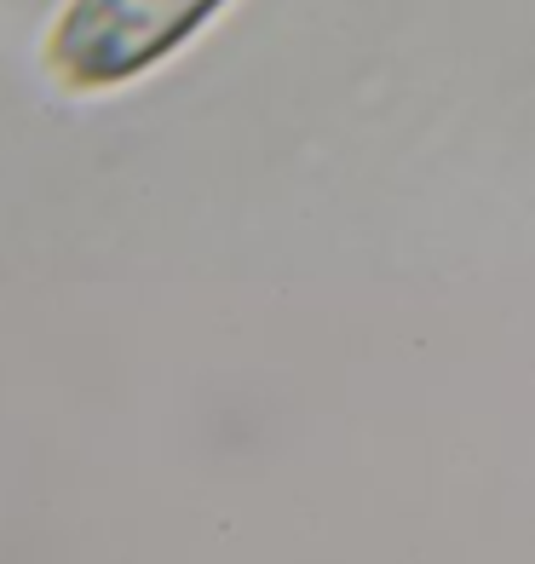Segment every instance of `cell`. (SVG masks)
I'll return each mask as SVG.
<instances>
[{"mask_svg": "<svg viewBox=\"0 0 535 564\" xmlns=\"http://www.w3.org/2000/svg\"><path fill=\"white\" fill-rule=\"evenodd\" d=\"M225 0H69L46 64L69 87H121L178 53Z\"/></svg>", "mask_w": 535, "mask_h": 564, "instance_id": "6da1fadb", "label": "cell"}]
</instances>
